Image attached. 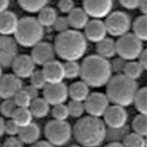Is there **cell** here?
Here are the masks:
<instances>
[{
  "label": "cell",
  "instance_id": "1",
  "mask_svg": "<svg viewBox=\"0 0 147 147\" xmlns=\"http://www.w3.org/2000/svg\"><path fill=\"white\" fill-rule=\"evenodd\" d=\"M107 127L100 118L82 117L75 123L73 134L83 147H99L106 140Z\"/></svg>",
  "mask_w": 147,
  "mask_h": 147
},
{
  "label": "cell",
  "instance_id": "2",
  "mask_svg": "<svg viewBox=\"0 0 147 147\" xmlns=\"http://www.w3.org/2000/svg\"><path fill=\"white\" fill-rule=\"evenodd\" d=\"M113 74L110 61L97 54L87 56L80 64V77L90 87L106 86Z\"/></svg>",
  "mask_w": 147,
  "mask_h": 147
},
{
  "label": "cell",
  "instance_id": "3",
  "mask_svg": "<svg viewBox=\"0 0 147 147\" xmlns=\"http://www.w3.org/2000/svg\"><path fill=\"white\" fill-rule=\"evenodd\" d=\"M54 47L56 55L62 60L77 61L85 55L88 44L84 35L80 31L69 29L57 35Z\"/></svg>",
  "mask_w": 147,
  "mask_h": 147
},
{
  "label": "cell",
  "instance_id": "4",
  "mask_svg": "<svg viewBox=\"0 0 147 147\" xmlns=\"http://www.w3.org/2000/svg\"><path fill=\"white\" fill-rule=\"evenodd\" d=\"M106 86V95L110 102L123 107L134 103L139 89L137 81L129 79L123 74L113 76Z\"/></svg>",
  "mask_w": 147,
  "mask_h": 147
},
{
  "label": "cell",
  "instance_id": "5",
  "mask_svg": "<svg viewBox=\"0 0 147 147\" xmlns=\"http://www.w3.org/2000/svg\"><path fill=\"white\" fill-rule=\"evenodd\" d=\"M14 35L17 44L25 48H33L41 42L44 28L33 17H24L19 20Z\"/></svg>",
  "mask_w": 147,
  "mask_h": 147
},
{
  "label": "cell",
  "instance_id": "6",
  "mask_svg": "<svg viewBox=\"0 0 147 147\" xmlns=\"http://www.w3.org/2000/svg\"><path fill=\"white\" fill-rule=\"evenodd\" d=\"M45 136L50 144L55 147L65 146L71 140L73 128L66 120H50L44 128Z\"/></svg>",
  "mask_w": 147,
  "mask_h": 147
},
{
  "label": "cell",
  "instance_id": "7",
  "mask_svg": "<svg viewBox=\"0 0 147 147\" xmlns=\"http://www.w3.org/2000/svg\"><path fill=\"white\" fill-rule=\"evenodd\" d=\"M116 49L117 55L127 61L138 59L144 50L143 42L129 33L119 37L116 41Z\"/></svg>",
  "mask_w": 147,
  "mask_h": 147
},
{
  "label": "cell",
  "instance_id": "8",
  "mask_svg": "<svg viewBox=\"0 0 147 147\" xmlns=\"http://www.w3.org/2000/svg\"><path fill=\"white\" fill-rule=\"evenodd\" d=\"M107 33L121 37L128 33L131 27V20L128 14L120 11L111 12L104 22Z\"/></svg>",
  "mask_w": 147,
  "mask_h": 147
},
{
  "label": "cell",
  "instance_id": "9",
  "mask_svg": "<svg viewBox=\"0 0 147 147\" xmlns=\"http://www.w3.org/2000/svg\"><path fill=\"white\" fill-rule=\"evenodd\" d=\"M110 102L106 94L99 92L90 93L84 102L86 112L89 116L100 118L110 106Z\"/></svg>",
  "mask_w": 147,
  "mask_h": 147
},
{
  "label": "cell",
  "instance_id": "10",
  "mask_svg": "<svg viewBox=\"0 0 147 147\" xmlns=\"http://www.w3.org/2000/svg\"><path fill=\"white\" fill-rule=\"evenodd\" d=\"M18 44L11 36H0V66L11 67L18 54Z\"/></svg>",
  "mask_w": 147,
  "mask_h": 147
},
{
  "label": "cell",
  "instance_id": "11",
  "mask_svg": "<svg viewBox=\"0 0 147 147\" xmlns=\"http://www.w3.org/2000/svg\"><path fill=\"white\" fill-rule=\"evenodd\" d=\"M68 97V88L63 82L57 84H47L43 89V98L50 105L53 106L65 103Z\"/></svg>",
  "mask_w": 147,
  "mask_h": 147
},
{
  "label": "cell",
  "instance_id": "12",
  "mask_svg": "<svg viewBox=\"0 0 147 147\" xmlns=\"http://www.w3.org/2000/svg\"><path fill=\"white\" fill-rule=\"evenodd\" d=\"M113 0H83V9L94 19L107 17L112 11Z\"/></svg>",
  "mask_w": 147,
  "mask_h": 147
},
{
  "label": "cell",
  "instance_id": "13",
  "mask_svg": "<svg viewBox=\"0 0 147 147\" xmlns=\"http://www.w3.org/2000/svg\"><path fill=\"white\" fill-rule=\"evenodd\" d=\"M23 88L22 81L14 74H5L0 79V97L4 100L13 99Z\"/></svg>",
  "mask_w": 147,
  "mask_h": 147
},
{
  "label": "cell",
  "instance_id": "14",
  "mask_svg": "<svg viewBox=\"0 0 147 147\" xmlns=\"http://www.w3.org/2000/svg\"><path fill=\"white\" fill-rule=\"evenodd\" d=\"M103 117L107 128H120L127 125L128 114L125 107L116 105L110 106Z\"/></svg>",
  "mask_w": 147,
  "mask_h": 147
},
{
  "label": "cell",
  "instance_id": "15",
  "mask_svg": "<svg viewBox=\"0 0 147 147\" xmlns=\"http://www.w3.org/2000/svg\"><path fill=\"white\" fill-rule=\"evenodd\" d=\"M56 55L53 44L47 42H40L32 48L30 56L36 65L43 67L55 60Z\"/></svg>",
  "mask_w": 147,
  "mask_h": 147
},
{
  "label": "cell",
  "instance_id": "16",
  "mask_svg": "<svg viewBox=\"0 0 147 147\" xmlns=\"http://www.w3.org/2000/svg\"><path fill=\"white\" fill-rule=\"evenodd\" d=\"M35 63L30 55H18L11 65L14 74L22 79L29 78L35 70Z\"/></svg>",
  "mask_w": 147,
  "mask_h": 147
},
{
  "label": "cell",
  "instance_id": "17",
  "mask_svg": "<svg viewBox=\"0 0 147 147\" xmlns=\"http://www.w3.org/2000/svg\"><path fill=\"white\" fill-rule=\"evenodd\" d=\"M84 29V36L87 40L98 43L107 37V30L104 22L99 19L89 20Z\"/></svg>",
  "mask_w": 147,
  "mask_h": 147
},
{
  "label": "cell",
  "instance_id": "18",
  "mask_svg": "<svg viewBox=\"0 0 147 147\" xmlns=\"http://www.w3.org/2000/svg\"><path fill=\"white\" fill-rule=\"evenodd\" d=\"M42 72L47 84L62 82L65 79L63 63L54 60L43 66Z\"/></svg>",
  "mask_w": 147,
  "mask_h": 147
},
{
  "label": "cell",
  "instance_id": "19",
  "mask_svg": "<svg viewBox=\"0 0 147 147\" xmlns=\"http://www.w3.org/2000/svg\"><path fill=\"white\" fill-rule=\"evenodd\" d=\"M19 20L11 11H6L0 14V36H11L14 34Z\"/></svg>",
  "mask_w": 147,
  "mask_h": 147
},
{
  "label": "cell",
  "instance_id": "20",
  "mask_svg": "<svg viewBox=\"0 0 147 147\" xmlns=\"http://www.w3.org/2000/svg\"><path fill=\"white\" fill-rule=\"evenodd\" d=\"M41 135V131L39 126L32 122L26 127L21 128L18 137L26 144L32 145L37 143Z\"/></svg>",
  "mask_w": 147,
  "mask_h": 147
},
{
  "label": "cell",
  "instance_id": "21",
  "mask_svg": "<svg viewBox=\"0 0 147 147\" xmlns=\"http://www.w3.org/2000/svg\"><path fill=\"white\" fill-rule=\"evenodd\" d=\"M67 18L70 27L77 31L84 29L89 21V16L83 8L80 7H75L68 14Z\"/></svg>",
  "mask_w": 147,
  "mask_h": 147
},
{
  "label": "cell",
  "instance_id": "22",
  "mask_svg": "<svg viewBox=\"0 0 147 147\" xmlns=\"http://www.w3.org/2000/svg\"><path fill=\"white\" fill-rule=\"evenodd\" d=\"M89 87L83 81L74 82L68 87L69 97L72 100L84 102L90 94Z\"/></svg>",
  "mask_w": 147,
  "mask_h": 147
},
{
  "label": "cell",
  "instance_id": "23",
  "mask_svg": "<svg viewBox=\"0 0 147 147\" xmlns=\"http://www.w3.org/2000/svg\"><path fill=\"white\" fill-rule=\"evenodd\" d=\"M96 50L98 55L109 59L113 58L117 55L116 41L111 38L106 37L96 43Z\"/></svg>",
  "mask_w": 147,
  "mask_h": 147
},
{
  "label": "cell",
  "instance_id": "24",
  "mask_svg": "<svg viewBox=\"0 0 147 147\" xmlns=\"http://www.w3.org/2000/svg\"><path fill=\"white\" fill-rule=\"evenodd\" d=\"M29 110L33 117L43 118L50 113V105L44 98L38 97L32 101Z\"/></svg>",
  "mask_w": 147,
  "mask_h": 147
},
{
  "label": "cell",
  "instance_id": "25",
  "mask_svg": "<svg viewBox=\"0 0 147 147\" xmlns=\"http://www.w3.org/2000/svg\"><path fill=\"white\" fill-rule=\"evenodd\" d=\"M57 17V12L54 8L46 6L38 12L36 19L44 28L53 27Z\"/></svg>",
  "mask_w": 147,
  "mask_h": 147
},
{
  "label": "cell",
  "instance_id": "26",
  "mask_svg": "<svg viewBox=\"0 0 147 147\" xmlns=\"http://www.w3.org/2000/svg\"><path fill=\"white\" fill-rule=\"evenodd\" d=\"M33 118V116L29 108L18 107L11 119L19 127L23 128L32 123Z\"/></svg>",
  "mask_w": 147,
  "mask_h": 147
},
{
  "label": "cell",
  "instance_id": "27",
  "mask_svg": "<svg viewBox=\"0 0 147 147\" xmlns=\"http://www.w3.org/2000/svg\"><path fill=\"white\" fill-rule=\"evenodd\" d=\"M134 35L141 41L147 40V18L146 15H142L138 17L133 24Z\"/></svg>",
  "mask_w": 147,
  "mask_h": 147
},
{
  "label": "cell",
  "instance_id": "28",
  "mask_svg": "<svg viewBox=\"0 0 147 147\" xmlns=\"http://www.w3.org/2000/svg\"><path fill=\"white\" fill-rule=\"evenodd\" d=\"M49 0H18L20 7L27 12L38 13L47 6Z\"/></svg>",
  "mask_w": 147,
  "mask_h": 147
},
{
  "label": "cell",
  "instance_id": "29",
  "mask_svg": "<svg viewBox=\"0 0 147 147\" xmlns=\"http://www.w3.org/2000/svg\"><path fill=\"white\" fill-rule=\"evenodd\" d=\"M144 71L145 70L140 66L138 61L134 60L128 61L126 64L123 74L129 79L136 81L140 78Z\"/></svg>",
  "mask_w": 147,
  "mask_h": 147
},
{
  "label": "cell",
  "instance_id": "30",
  "mask_svg": "<svg viewBox=\"0 0 147 147\" xmlns=\"http://www.w3.org/2000/svg\"><path fill=\"white\" fill-rule=\"evenodd\" d=\"M129 133V128L126 125L120 128H107L106 140L109 142H121Z\"/></svg>",
  "mask_w": 147,
  "mask_h": 147
},
{
  "label": "cell",
  "instance_id": "31",
  "mask_svg": "<svg viewBox=\"0 0 147 147\" xmlns=\"http://www.w3.org/2000/svg\"><path fill=\"white\" fill-rule=\"evenodd\" d=\"M147 87L139 88L134 99V103L136 108L139 114H147Z\"/></svg>",
  "mask_w": 147,
  "mask_h": 147
},
{
  "label": "cell",
  "instance_id": "32",
  "mask_svg": "<svg viewBox=\"0 0 147 147\" xmlns=\"http://www.w3.org/2000/svg\"><path fill=\"white\" fill-rule=\"evenodd\" d=\"M122 143L125 147H147L145 137L134 132L128 134Z\"/></svg>",
  "mask_w": 147,
  "mask_h": 147
},
{
  "label": "cell",
  "instance_id": "33",
  "mask_svg": "<svg viewBox=\"0 0 147 147\" xmlns=\"http://www.w3.org/2000/svg\"><path fill=\"white\" fill-rule=\"evenodd\" d=\"M134 132L143 137L147 134V117L146 114H139L136 116L132 122Z\"/></svg>",
  "mask_w": 147,
  "mask_h": 147
},
{
  "label": "cell",
  "instance_id": "34",
  "mask_svg": "<svg viewBox=\"0 0 147 147\" xmlns=\"http://www.w3.org/2000/svg\"><path fill=\"white\" fill-rule=\"evenodd\" d=\"M63 65L65 79L72 80L80 76V65L77 61H65Z\"/></svg>",
  "mask_w": 147,
  "mask_h": 147
},
{
  "label": "cell",
  "instance_id": "35",
  "mask_svg": "<svg viewBox=\"0 0 147 147\" xmlns=\"http://www.w3.org/2000/svg\"><path fill=\"white\" fill-rule=\"evenodd\" d=\"M67 106L69 116L74 118H80L86 112L84 103L83 102L71 100Z\"/></svg>",
  "mask_w": 147,
  "mask_h": 147
},
{
  "label": "cell",
  "instance_id": "36",
  "mask_svg": "<svg viewBox=\"0 0 147 147\" xmlns=\"http://www.w3.org/2000/svg\"><path fill=\"white\" fill-rule=\"evenodd\" d=\"M17 108L13 99H6L0 105V112L5 117L11 119Z\"/></svg>",
  "mask_w": 147,
  "mask_h": 147
},
{
  "label": "cell",
  "instance_id": "37",
  "mask_svg": "<svg viewBox=\"0 0 147 147\" xmlns=\"http://www.w3.org/2000/svg\"><path fill=\"white\" fill-rule=\"evenodd\" d=\"M29 79L30 85L38 90H43L47 84L41 70H35Z\"/></svg>",
  "mask_w": 147,
  "mask_h": 147
},
{
  "label": "cell",
  "instance_id": "38",
  "mask_svg": "<svg viewBox=\"0 0 147 147\" xmlns=\"http://www.w3.org/2000/svg\"><path fill=\"white\" fill-rule=\"evenodd\" d=\"M13 99L17 106L20 108H29L32 102L31 97L23 88L16 95Z\"/></svg>",
  "mask_w": 147,
  "mask_h": 147
},
{
  "label": "cell",
  "instance_id": "39",
  "mask_svg": "<svg viewBox=\"0 0 147 147\" xmlns=\"http://www.w3.org/2000/svg\"><path fill=\"white\" fill-rule=\"evenodd\" d=\"M51 114L55 120H66L69 117L68 107L65 103L54 106Z\"/></svg>",
  "mask_w": 147,
  "mask_h": 147
},
{
  "label": "cell",
  "instance_id": "40",
  "mask_svg": "<svg viewBox=\"0 0 147 147\" xmlns=\"http://www.w3.org/2000/svg\"><path fill=\"white\" fill-rule=\"evenodd\" d=\"M53 27L54 30L59 34L63 33L69 30L70 26L67 17H57Z\"/></svg>",
  "mask_w": 147,
  "mask_h": 147
},
{
  "label": "cell",
  "instance_id": "41",
  "mask_svg": "<svg viewBox=\"0 0 147 147\" xmlns=\"http://www.w3.org/2000/svg\"><path fill=\"white\" fill-rule=\"evenodd\" d=\"M127 61L120 56L114 58L111 61H110L113 73H115L116 75L123 74Z\"/></svg>",
  "mask_w": 147,
  "mask_h": 147
},
{
  "label": "cell",
  "instance_id": "42",
  "mask_svg": "<svg viewBox=\"0 0 147 147\" xmlns=\"http://www.w3.org/2000/svg\"><path fill=\"white\" fill-rule=\"evenodd\" d=\"M57 7L61 12L68 14L75 8L74 0H59Z\"/></svg>",
  "mask_w": 147,
  "mask_h": 147
},
{
  "label": "cell",
  "instance_id": "43",
  "mask_svg": "<svg viewBox=\"0 0 147 147\" xmlns=\"http://www.w3.org/2000/svg\"><path fill=\"white\" fill-rule=\"evenodd\" d=\"M20 128L12 119L5 123V133L10 136L18 135Z\"/></svg>",
  "mask_w": 147,
  "mask_h": 147
},
{
  "label": "cell",
  "instance_id": "44",
  "mask_svg": "<svg viewBox=\"0 0 147 147\" xmlns=\"http://www.w3.org/2000/svg\"><path fill=\"white\" fill-rule=\"evenodd\" d=\"M24 143L19 137L11 136L4 141L2 147H23Z\"/></svg>",
  "mask_w": 147,
  "mask_h": 147
},
{
  "label": "cell",
  "instance_id": "45",
  "mask_svg": "<svg viewBox=\"0 0 147 147\" xmlns=\"http://www.w3.org/2000/svg\"><path fill=\"white\" fill-rule=\"evenodd\" d=\"M140 1V0H119L122 6L129 10L138 8Z\"/></svg>",
  "mask_w": 147,
  "mask_h": 147
},
{
  "label": "cell",
  "instance_id": "46",
  "mask_svg": "<svg viewBox=\"0 0 147 147\" xmlns=\"http://www.w3.org/2000/svg\"><path fill=\"white\" fill-rule=\"evenodd\" d=\"M23 89L27 92L28 95L31 97L32 101L37 99L39 97V90L35 87L32 86V85L27 86L26 87H23Z\"/></svg>",
  "mask_w": 147,
  "mask_h": 147
},
{
  "label": "cell",
  "instance_id": "47",
  "mask_svg": "<svg viewBox=\"0 0 147 147\" xmlns=\"http://www.w3.org/2000/svg\"><path fill=\"white\" fill-rule=\"evenodd\" d=\"M138 63L144 70L147 67V52L146 49H144L138 58Z\"/></svg>",
  "mask_w": 147,
  "mask_h": 147
},
{
  "label": "cell",
  "instance_id": "48",
  "mask_svg": "<svg viewBox=\"0 0 147 147\" xmlns=\"http://www.w3.org/2000/svg\"><path fill=\"white\" fill-rule=\"evenodd\" d=\"M138 8L140 9L142 15L147 16V0H140Z\"/></svg>",
  "mask_w": 147,
  "mask_h": 147
},
{
  "label": "cell",
  "instance_id": "49",
  "mask_svg": "<svg viewBox=\"0 0 147 147\" xmlns=\"http://www.w3.org/2000/svg\"><path fill=\"white\" fill-rule=\"evenodd\" d=\"M9 5V0H0V14L7 11Z\"/></svg>",
  "mask_w": 147,
  "mask_h": 147
},
{
  "label": "cell",
  "instance_id": "50",
  "mask_svg": "<svg viewBox=\"0 0 147 147\" xmlns=\"http://www.w3.org/2000/svg\"><path fill=\"white\" fill-rule=\"evenodd\" d=\"M29 147H55L50 144L47 141H38L37 143L31 145Z\"/></svg>",
  "mask_w": 147,
  "mask_h": 147
},
{
  "label": "cell",
  "instance_id": "51",
  "mask_svg": "<svg viewBox=\"0 0 147 147\" xmlns=\"http://www.w3.org/2000/svg\"><path fill=\"white\" fill-rule=\"evenodd\" d=\"M5 123L4 119L0 116V137L5 133Z\"/></svg>",
  "mask_w": 147,
  "mask_h": 147
},
{
  "label": "cell",
  "instance_id": "52",
  "mask_svg": "<svg viewBox=\"0 0 147 147\" xmlns=\"http://www.w3.org/2000/svg\"><path fill=\"white\" fill-rule=\"evenodd\" d=\"M104 147H125L121 142H109Z\"/></svg>",
  "mask_w": 147,
  "mask_h": 147
},
{
  "label": "cell",
  "instance_id": "53",
  "mask_svg": "<svg viewBox=\"0 0 147 147\" xmlns=\"http://www.w3.org/2000/svg\"><path fill=\"white\" fill-rule=\"evenodd\" d=\"M2 75H3V74H2V67L0 66V79L1 78Z\"/></svg>",
  "mask_w": 147,
  "mask_h": 147
},
{
  "label": "cell",
  "instance_id": "54",
  "mask_svg": "<svg viewBox=\"0 0 147 147\" xmlns=\"http://www.w3.org/2000/svg\"><path fill=\"white\" fill-rule=\"evenodd\" d=\"M80 147V146H77V145H72V146H69V147Z\"/></svg>",
  "mask_w": 147,
  "mask_h": 147
},
{
  "label": "cell",
  "instance_id": "55",
  "mask_svg": "<svg viewBox=\"0 0 147 147\" xmlns=\"http://www.w3.org/2000/svg\"><path fill=\"white\" fill-rule=\"evenodd\" d=\"M77 1H79V0H77Z\"/></svg>",
  "mask_w": 147,
  "mask_h": 147
}]
</instances>
